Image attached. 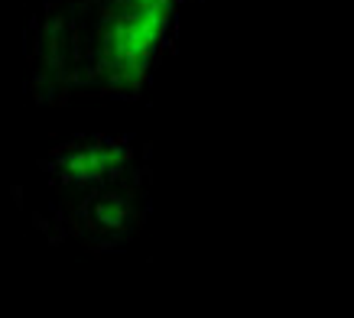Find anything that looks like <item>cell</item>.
I'll use <instances>...</instances> for the list:
<instances>
[{
  "instance_id": "1",
  "label": "cell",
  "mask_w": 354,
  "mask_h": 318,
  "mask_svg": "<svg viewBox=\"0 0 354 318\" xmlns=\"http://www.w3.org/2000/svg\"><path fill=\"white\" fill-rule=\"evenodd\" d=\"M192 0H43L26 26V95L140 101L169 55Z\"/></svg>"
},
{
  "instance_id": "2",
  "label": "cell",
  "mask_w": 354,
  "mask_h": 318,
  "mask_svg": "<svg viewBox=\"0 0 354 318\" xmlns=\"http://www.w3.org/2000/svg\"><path fill=\"white\" fill-rule=\"evenodd\" d=\"M32 227L55 247L114 254L150 214V153L133 137L85 133L53 147L39 162Z\"/></svg>"
}]
</instances>
